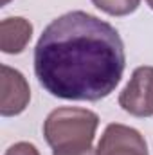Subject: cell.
I'll list each match as a JSON object with an SVG mask.
<instances>
[{
	"instance_id": "1",
	"label": "cell",
	"mask_w": 153,
	"mask_h": 155,
	"mask_svg": "<svg viewBox=\"0 0 153 155\" xmlns=\"http://www.w3.org/2000/svg\"><path fill=\"white\" fill-rule=\"evenodd\" d=\"M124 43L108 22L70 11L52 20L34 47V74L54 97L99 101L121 83Z\"/></svg>"
},
{
	"instance_id": "2",
	"label": "cell",
	"mask_w": 153,
	"mask_h": 155,
	"mask_svg": "<svg viewBox=\"0 0 153 155\" xmlns=\"http://www.w3.org/2000/svg\"><path fill=\"white\" fill-rule=\"evenodd\" d=\"M99 117L86 108L63 107L52 110L43 123V135L52 150L88 148L94 143Z\"/></svg>"
},
{
	"instance_id": "3",
	"label": "cell",
	"mask_w": 153,
	"mask_h": 155,
	"mask_svg": "<svg viewBox=\"0 0 153 155\" xmlns=\"http://www.w3.org/2000/svg\"><path fill=\"white\" fill-rule=\"evenodd\" d=\"M119 107L133 117L153 116V67H137L122 92Z\"/></svg>"
},
{
	"instance_id": "4",
	"label": "cell",
	"mask_w": 153,
	"mask_h": 155,
	"mask_svg": "<svg viewBox=\"0 0 153 155\" xmlns=\"http://www.w3.org/2000/svg\"><path fill=\"white\" fill-rule=\"evenodd\" d=\"M96 155H148V144L139 130L112 123L105 128Z\"/></svg>"
},
{
	"instance_id": "5",
	"label": "cell",
	"mask_w": 153,
	"mask_h": 155,
	"mask_svg": "<svg viewBox=\"0 0 153 155\" xmlns=\"http://www.w3.org/2000/svg\"><path fill=\"white\" fill-rule=\"evenodd\" d=\"M31 101V88L24 74L9 65H2V99L0 114L13 117L22 114Z\"/></svg>"
},
{
	"instance_id": "6",
	"label": "cell",
	"mask_w": 153,
	"mask_h": 155,
	"mask_svg": "<svg viewBox=\"0 0 153 155\" xmlns=\"http://www.w3.org/2000/svg\"><path fill=\"white\" fill-rule=\"evenodd\" d=\"M33 36V24L22 16L4 18L0 24V49L5 54H20Z\"/></svg>"
},
{
	"instance_id": "7",
	"label": "cell",
	"mask_w": 153,
	"mask_h": 155,
	"mask_svg": "<svg viewBox=\"0 0 153 155\" xmlns=\"http://www.w3.org/2000/svg\"><path fill=\"white\" fill-rule=\"evenodd\" d=\"M92 4L110 16H126L137 11L141 0H92Z\"/></svg>"
},
{
	"instance_id": "8",
	"label": "cell",
	"mask_w": 153,
	"mask_h": 155,
	"mask_svg": "<svg viewBox=\"0 0 153 155\" xmlns=\"http://www.w3.org/2000/svg\"><path fill=\"white\" fill-rule=\"evenodd\" d=\"M4 155H40V152L33 143L22 141V143H15L13 146H9Z\"/></svg>"
},
{
	"instance_id": "9",
	"label": "cell",
	"mask_w": 153,
	"mask_h": 155,
	"mask_svg": "<svg viewBox=\"0 0 153 155\" xmlns=\"http://www.w3.org/2000/svg\"><path fill=\"white\" fill-rule=\"evenodd\" d=\"M52 155H96L92 146L88 148H67V150H52Z\"/></svg>"
},
{
	"instance_id": "10",
	"label": "cell",
	"mask_w": 153,
	"mask_h": 155,
	"mask_svg": "<svg viewBox=\"0 0 153 155\" xmlns=\"http://www.w3.org/2000/svg\"><path fill=\"white\" fill-rule=\"evenodd\" d=\"M146 4H148V5H150V7L153 9V0H146Z\"/></svg>"
},
{
	"instance_id": "11",
	"label": "cell",
	"mask_w": 153,
	"mask_h": 155,
	"mask_svg": "<svg viewBox=\"0 0 153 155\" xmlns=\"http://www.w3.org/2000/svg\"><path fill=\"white\" fill-rule=\"evenodd\" d=\"M11 0H2V5H5V4H9Z\"/></svg>"
}]
</instances>
